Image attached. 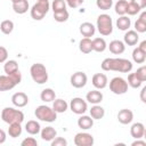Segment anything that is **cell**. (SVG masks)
<instances>
[{
    "instance_id": "cell-52",
    "label": "cell",
    "mask_w": 146,
    "mask_h": 146,
    "mask_svg": "<svg viewBox=\"0 0 146 146\" xmlns=\"http://www.w3.org/2000/svg\"><path fill=\"white\" fill-rule=\"evenodd\" d=\"M36 1H42V0H36ZM47 1H49V0H47Z\"/></svg>"
},
{
    "instance_id": "cell-41",
    "label": "cell",
    "mask_w": 146,
    "mask_h": 146,
    "mask_svg": "<svg viewBox=\"0 0 146 146\" xmlns=\"http://www.w3.org/2000/svg\"><path fill=\"white\" fill-rule=\"evenodd\" d=\"M135 74L137 75V78H138L141 82H145V81H146V66L143 65V66H140L139 68H137V71L135 72Z\"/></svg>"
},
{
    "instance_id": "cell-45",
    "label": "cell",
    "mask_w": 146,
    "mask_h": 146,
    "mask_svg": "<svg viewBox=\"0 0 146 146\" xmlns=\"http://www.w3.org/2000/svg\"><path fill=\"white\" fill-rule=\"evenodd\" d=\"M7 59H8V50L5 47L0 46V63H5Z\"/></svg>"
},
{
    "instance_id": "cell-14",
    "label": "cell",
    "mask_w": 146,
    "mask_h": 146,
    "mask_svg": "<svg viewBox=\"0 0 146 146\" xmlns=\"http://www.w3.org/2000/svg\"><path fill=\"white\" fill-rule=\"evenodd\" d=\"M116 117L121 124H130L133 120V112L129 108H122L119 111Z\"/></svg>"
},
{
    "instance_id": "cell-39",
    "label": "cell",
    "mask_w": 146,
    "mask_h": 146,
    "mask_svg": "<svg viewBox=\"0 0 146 146\" xmlns=\"http://www.w3.org/2000/svg\"><path fill=\"white\" fill-rule=\"evenodd\" d=\"M141 9L137 6V5H135L133 2H128V5H127V9H125V14H128L129 16H133V15H137L139 11H140Z\"/></svg>"
},
{
    "instance_id": "cell-26",
    "label": "cell",
    "mask_w": 146,
    "mask_h": 146,
    "mask_svg": "<svg viewBox=\"0 0 146 146\" xmlns=\"http://www.w3.org/2000/svg\"><path fill=\"white\" fill-rule=\"evenodd\" d=\"M29 9H30V5H29V1L27 0H21L18 2L13 3V10L16 14H18V15L25 14Z\"/></svg>"
},
{
    "instance_id": "cell-15",
    "label": "cell",
    "mask_w": 146,
    "mask_h": 146,
    "mask_svg": "<svg viewBox=\"0 0 146 146\" xmlns=\"http://www.w3.org/2000/svg\"><path fill=\"white\" fill-rule=\"evenodd\" d=\"M79 31H80V33H81L82 36H84V38H91L96 33V26L92 23H90V22H83L82 24H80Z\"/></svg>"
},
{
    "instance_id": "cell-27",
    "label": "cell",
    "mask_w": 146,
    "mask_h": 146,
    "mask_svg": "<svg viewBox=\"0 0 146 146\" xmlns=\"http://www.w3.org/2000/svg\"><path fill=\"white\" fill-rule=\"evenodd\" d=\"M135 31L137 33H145L146 32V11H143L139 18L135 23Z\"/></svg>"
},
{
    "instance_id": "cell-6",
    "label": "cell",
    "mask_w": 146,
    "mask_h": 146,
    "mask_svg": "<svg viewBox=\"0 0 146 146\" xmlns=\"http://www.w3.org/2000/svg\"><path fill=\"white\" fill-rule=\"evenodd\" d=\"M34 115L38 120L42 122L51 123L57 120V113L52 110V107L47 105H39L34 111Z\"/></svg>"
},
{
    "instance_id": "cell-4",
    "label": "cell",
    "mask_w": 146,
    "mask_h": 146,
    "mask_svg": "<svg viewBox=\"0 0 146 146\" xmlns=\"http://www.w3.org/2000/svg\"><path fill=\"white\" fill-rule=\"evenodd\" d=\"M1 120L5 123H14V122H18L22 123L24 121V113L21 110H16L14 107H5L1 111Z\"/></svg>"
},
{
    "instance_id": "cell-38",
    "label": "cell",
    "mask_w": 146,
    "mask_h": 146,
    "mask_svg": "<svg viewBox=\"0 0 146 146\" xmlns=\"http://www.w3.org/2000/svg\"><path fill=\"white\" fill-rule=\"evenodd\" d=\"M50 7H51V9H52L54 13L60 11V10L66 9V2H65V0H54L51 2Z\"/></svg>"
},
{
    "instance_id": "cell-48",
    "label": "cell",
    "mask_w": 146,
    "mask_h": 146,
    "mask_svg": "<svg viewBox=\"0 0 146 146\" xmlns=\"http://www.w3.org/2000/svg\"><path fill=\"white\" fill-rule=\"evenodd\" d=\"M7 139V133L5 132V130L0 129V144H3Z\"/></svg>"
},
{
    "instance_id": "cell-46",
    "label": "cell",
    "mask_w": 146,
    "mask_h": 146,
    "mask_svg": "<svg viewBox=\"0 0 146 146\" xmlns=\"http://www.w3.org/2000/svg\"><path fill=\"white\" fill-rule=\"evenodd\" d=\"M131 2H133L135 5H137L140 9H144L146 7V0H130Z\"/></svg>"
},
{
    "instance_id": "cell-50",
    "label": "cell",
    "mask_w": 146,
    "mask_h": 146,
    "mask_svg": "<svg viewBox=\"0 0 146 146\" xmlns=\"http://www.w3.org/2000/svg\"><path fill=\"white\" fill-rule=\"evenodd\" d=\"M145 92H146V87H143V89H141V91H140V100H141L143 103H146Z\"/></svg>"
},
{
    "instance_id": "cell-7",
    "label": "cell",
    "mask_w": 146,
    "mask_h": 146,
    "mask_svg": "<svg viewBox=\"0 0 146 146\" xmlns=\"http://www.w3.org/2000/svg\"><path fill=\"white\" fill-rule=\"evenodd\" d=\"M50 9V3L47 0L42 1H36L32 8L30 9V15L34 21H41L44 18V16L48 14Z\"/></svg>"
},
{
    "instance_id": "cell-32",
    "label": "cell",
    "mask_w": 146,
    "mask_h": 146,
    "mask_svg": "<svg viewBox=\"0 0 146 146\" xmlns=\"http://www.w3.org/2000/svg\"><path fill=\"white\" fill-rule=\"evenodd\" d=\"M40 98L44 103H50V102H52L56 98V94H55V91L51 88H46V89H43L41 91Z\"/></svg>"
},
{
    "instance_id": "cell-23",
    "label": "cell",
    "mask_w": 146,
    "mask_h": 146,
    "mask_svg": "<svg viewBox=\"0 0 146 146\" xmlns=\"http://www.w3.org/2000/svg\"><path fill=\"white\" fill-rule=\"evenodd\" d=\"M115 25L120 31H128L131 26V19L125 15L119 16V18L115 22Z\"/></svg>"
},
{
    "instance_id": "cell-43",
    "label": "cell",
    "mask_w": 146,
    "mask_h": 146,
    "mask_svg": "<svg viewBox=\"0 0 146 146\" xmlns=\"http://www.w3.org/2000/svg\"><path fill=\"white\" fill-rule=\"evenodd\" d=\"M21 145L22 146H38V141L33 137H26V138H24L22 140Z\"/></svg>"
},
{
    "instance_id": "cell-9",
    "label": "cell",
    "mask_w": 146,
    "mask_h": 146,
    "mask_svg": "<svg viewBox=\"0 0 146 146\" xmlns=\"http://www.w3.org/2000/svg\"><path fill=\"white\" fill-rule=\"evenodd\" d=\"M68 107H70V110L74 114L81 115V114H84L87 112V110H88V103H87V100H84L81 97H74V98L71 99V102L68 104Z\"/></svg>"
},
{
    "instance_id": "cell-34",
    "label": "cell",
    "mask_w": 146,
    "mask_h": 146,
    "mask_svg": "<svg viewBox=\"0 0 146 146\" xmlns=\"http://www.w3.org/2000/svg\"><path fill=\"white\" fill-rule=\"evenodd\" d=\"M0 31L3 34H10L14 31V22L10 19H5L0 23Z\"/></svg>"
},
{
    "instance_id": "cell-35",
    "label": "cell",
    "mask_w": 146,
    "mask_h": 146,
    "mask_svg": "<svg viewBox=\"0 0 146 146\" xmlns=\"http://www.w3.org/2000/svg\"><path fill=\"white\" fill-rule=\"evenodd\" d=\"M70 17V14L67 11V9H64V10H60V11H56L54 13V19L58 23H64Z\"/></svg>"
},
{
    "instance_id": "cell-51",
    "label": "cell",
    "mask_w": 146,
    "mask_h": 146,
    "mask_svg": "<svg viewBox=\"0 0 146 146\" xmlns=\"http://www.w3.org/2000/svg\"><path fill=\"white\" fill-rule=\"evenodd\" d=\"M11 1V3H15V2H18V1H21V0H10Z\"/></svg>"
},
{
    "instance_id": "cell-30",
    "label": "cell",
    "mask_w": 146,
    "mask_h": 146,
    "mask_svg": "<svg viewBox=\"0 0 146 146\" xmlns=\"http://www.w3.org/2000/svg\"><path fill=\"white\" fill-rule=\"evenodd\" d=\"M22 131H23L22 123L14 122V123H10L9 124V128H8V135H9V137L17 138V137H19L22 135Z\"/></svg>"
},
{
    "instance_id": "cell-17",
    "label": "cell",
    "mask_w": 146,
    "mask_h": 146,
    "mask_svg": "<svg viewBox=\"0 0 146 146\" xmlns=\"http://www.w3.org/2000/svg\"><path fill=\"white\" fill-rule=\"evenodd\" d=\"M103 94L102 91H99L98 89H95V90H91V91H88L87 95H86V100L87 103H90L92 105H96V104H100L103 102Z\"/></svg>"
},
{
    "instance_id": "cell-5",
    "label": "cell",
    "mask_w": 146,
    "mask_h": 146,
    "mask_svg": "<svg viewBox=\"0 0 146 146\" xmlns=\"http://www.w3.org/2000/svg\"><path fill=\"white\" fill-rule=\"evenodd\" d=\"M96 27H97L98 32L100 33V35H103V36H107V35L112 34V32H113L112 17L108 14H100L97 17Z\"/></svg>"
},
{
    "instance_id": "cell-28",
    "label": "cell",
    "mask_w": 146,
    "mask_h": 146,
    "mask_svg": "<svg viewBox=\"0 0 146 146\" xmlns=\"http://www.w3.org/2000/svg\"><path fill=\"white\" fill-rule=\"evenodd\" d=\"M89 113H90V116L94 120H102L104 117V115H105V110L100 105L96 104V105L91 106V108L89 110Z\"/></svg>"
},
{
    "instance_id": "cell-16",
    "label": "cell",
    "mask_w": 146,
    "mask_h": 146,
    "mask_svg": "<svg viewBox=\"0 0 146 146\" xmlns=\"http://www.w3.org/2000/svg\"><path fill=\"white\" fill-rule=\"evenodd\" d=\"M130 135L135 139H141L145 136V125L141 122L132 123L130 127Z\"/></svg>"
},
{
    "instance_id": "cell-42",
    "label": "cell",
    "mask_w": 146,
    "mask_h": 146,
    "mask_svg": "<svg viewBox=\"0 0 146 146\" xmlns=\"http://www.w3.org/2000/svg\"><path fill=\"white\" fill-rule=\"evenodd\" d=\"M51 146H67V140L63 137H55L51 141H50Z\"/></svg>"
},
{
    "instance_id": "cell-24",
    "label": "cell",
    "mask_w": 146,
    "mask_h": 146,
    "mask_svg": "<svg viewBox=\"0 0 146 146\" xmlns=\"http://www.w3.org/2000/svg\"><path fill=\"white\" fill-rule=\"evenodd\" d=\"M68 108V104L62 99V98H55L52 100V110L58 114V113H65Z\"/></svg>"
},
{
    "instance_id": "cell-19",
    "label": "cell",
    "mask_w": 146,
    "mask_h": 146,
    "mask_svg": "<svg viewBox=\"0 0 146 146\" xmlns=\"http://www.w3.org/2000/svg\"><path fill=\"white\" fill-rule=\"evenodd\" d=\"M139 41V33H137L135 30H128L123 36V42L124 44L128 46H136L137 42Z\"/></svg>"
},
{
    "instance_id": "cell-13",
    "label": "cell",
    "mask_w": 146,
    "mask_h": 146,
    "mask_svg": "<svg viewBox=\"0 0 146 146\" xmlns=\"http://www.w3.org/2000/svg\"><path fill=\"white\" fill-rule=\"evenodd\" d=\"M91 83H92V86H94L96 89L100 90V89H104V88L107 87V84H108V79H107L106 74H104V73H96V74L92 75Z\"/></svg>"
},
{
    "instance_id": "cell-36",
    "label": "cell",
    "mask_w": 146,
    "mask_h": 146,
    "mask_svg": "<svg viewBox=\"0 0 146 146\" xmlns=\"http://www.w3.org/2000/svg\"><path fill=\"white\" fill-rule=\"evenodd\" d=\"M127 5H128V1H127V0H119V1H116L115 6H114L115 13H116V14H117L119 16L125 15V9H127Z\"/></svg>"
},
{
    "instance_id": "cell-2",
    "label": "cell",
    "mask_w": 146,
    "mask_h": 146,
    "mask_svg": "<svg viewBox=\"0 0 146 146\" xmlns=\"http://www.w3.org/2000/svg\"><path fill=\"white\" fill-rule=\"evenodd\" d=\"M22 81V73L17 71L14 74L0 75V91H8L14 89Z\"/></svg>"
},
{
    "instance_id": "cell-49",
    "label": "cell",
    "mask_w": 146,
    "mask_h": 146,
    "mask_svg": "<svg viewBox=\"0 0 146 146\" xmlns=\"http://www.w3.org/2000/svg\"><path fill=\"white\" fill-rule=\"evenodd\" d=\"M138 48L143 51V52H145L146 54V40H144V41H141L140 43H139V46H138Z\"/></svg>"
},
{
    "instance_id": "cell-40",
    "label": "cell",
    "mask_w": 146,
    "mask_h": 146,
    "mask_svg": "<svg viewBox=\"0 0 146 146\" xmlns=\"http://www.w3.org/2000/svg\"><path fill=\"white\" fill-rule=\"evenodd\" d=\"M96 6L102 10H108L113 6V0H96Z\"/></svg>"
},
{
    "instance_id": "cell-29",
    "label": "cell",
    "mask_w": 146,
    "mask_h": 146,
    "mask_svg": "<svg viewBox=\"0 0 146 146\" xmlns=\"http://www.w3.org/2000/svg\"><path fill=\"white\" fill-rule=\"evenodd\" d=\"M3 71H5V73L8 74V75L16 73L17 71H19V68H18V63H17L15 59H9V60L7 59V60L5 62V65H3Z\"/></svg>"
},
{
    "instance_id": "cell-8",
    "label": "cell",
    "mask_w": 146,
    "mask_h": 146,
    "mask_svg": "<svg viewBox=\"0 0 146 146\" xmlns=\"http://www.w3.org/2000/svg\"><path fill=\"white\" fill-rule=\"evenodd\" d=\"M128 82L121 76H114L110 81V90L114 95H124L128 91Z\"/></svg>"
},
{
    "instance_id": "cell-18",
    "label": "cell",
    "mask_w": 146,
    "mask_h": 146,
    "mask_svg": "<svg viewBox=\"0 0 146 146\" xmlns=\"http://www.w3.org/2000/svg\"><path fill=\"white\" fill-rule=\"evenodd\" d=\"M107 48L110 49V51L112 54H114V55H121L125 50V44L121 40H112L110 42V44L107 46Z\"/></svg>"
},
{
    "instance_id": "cell-21",
    "label": "cell",
    "mask_w": 146,
    "mask_h": 146,
    "mask_svg": "<svg viewBox=\"0 0 146 146\" xmlns=\"http://www.w3.org/2000/svg\"><path fill=\"white\" fill-rule=\"evenodd\" d=\"M40 136H41V139L44 140V141H51L56 136H57V131L55 128L52 127H46V128H42L40 130Z\"/></svg>"
},
{
    "instance_id": "cell-20",
    "label": "cell",
    "mask_w": 146,
    "mask_h": 146,
    "mask_svg": "<svg viewBox=\"0 0 146 146\" xmlns=\"http://www.w3.org/2000/svg\"><path fill=\"white\" fill-rule=\"evenodd\" d=\"M94 119L90 116V115H84V114H81L80 117L78 119V127L81 128L82 130H89L92 128L94 125Z\"/></svg>"
},
{
    "instance_id": "cell-10",
    "label": "cell",
    "mask_w": 146,
    "mask_h": 146,
    "mask_svg": "<svg viewBox=\"0 0 146 146\" xmlns=\"http://www.w3.org/2000/svg\"><path fill=\"white\" fill-rule=\"evenodd\" d=\"M74 145L75 146H92L95 143V139L92 135L88 132H78L74 136Z\"/></svg>"
},
{
    "instance_id": "cell-11",
    "label": "cell",
    "mask_w": 146,
    "mask_h": 146,
    "mask_svg": "<svg viewBox=\"0 0 146 146\" xmlns=\"http://www.w3.org/2000/svg\"><path fill=\"white\" fill-rule=\"evenodd\" d=\"M70 82H71V84H72L74 88L80 89V88H83V87L87 84V82H88V76H87V74H86L84 72L78 71V72H75V73H73V74L71 75Z\"/></svg>"
},
{
    "instance_id": "cell-3",
    "label": "cell",
    "mask_w": 146,
    "mask_h": 146,
    "mask_svg": "<svg viewBox=\"0 0 146 146\" xmlns=\"http://www.w3.org/2000/svg\"><path fill=\"white\" fill-rule=\"evenodd\" d=\"M30 74L32 80L38 84H43L48 81V71L41 63H34L30 67Z\"/></svg>"
},
{
    "instance_id": "cell-33",
    "label": "cell",
    "mask_w": 146,
    "mask_h": 146,
    "mask_svg": "<svg viewBox=\"0 0 146 146\" xmlns=\"http://www.w3.org/2000/svg\"><path fill=\"white\" fill-rule=\"evenodd\" d=\"M132 60L137 64H144L146 60V54L143 52L138 47L132 50Z\"/></svg>"
},
{
    "instance_id": "cell-22",
    "label": "cell",
    "mask_w": 146,
    "mask_h": 146,
    "mask_svg": "<svg viewBox=\"0 0 146 146\" xmlns=\"http://www.w3.org/2000/svg\"><path fill=\"white\" fill-rule=\"evenodd\" d=\"M91 46H92V51L96 52H103L107 48V43L104 38H95L91 40Z\"/></svg>"
},
{
    "instance_id": "cell-47",
    "label": "cell",
    "mask_w": 146,
    "mask_h": 146,
    "mask_svg": "<svg viewBox=\"0 0 146 146\" xmlns=\"http://www.w3.org/2000/svg\"><path fill=\"white\" fill-rule=\"evenodd\" d=\"M131 146H146V141L140 140V139H136L135 141L131 143Z\"/></svg>"
},
{
    "instance_id": "cell-37",
    "label": "cell",
    "mask_w": 146,
    "mask_h": 146,
    "mask_svg": "<svg viewBox=\"0 0 146 146\" xmlns=\"http://www.w3.org/2000/svg\"><path fill=\"white\" fill-rule=\"evenodd\" d=\"M127 82H128V86H130L131 88H135V89L139 88L143 84V82L137 78V75L135 73H130L128 75V81Z\"/></svg>"
},
{
    "instance_id": "cell-44",
    "label": "cell",
    "mask_w": 146,
    "mask_h": 146,
    "mask_svg": "<svg viewBox=\"0 0 146 146\" xmlns=\"http://www.w3.org/2000/svg\"><path fill=\"white\" fill-rule=\"evenodd\" d=\"M83 1H84V0H65L66 6H68V7L72 8V9L79 8V7L83 3Z\"/></svg>"
},
{
    "instance_id": "cell-1",
    "label": "cell",
    "mask_w": 146,
    "mask_h": 146,
    "mask_svg": "<svg viewBox=\"0 0 146 146\" xmlns=\"http://www.w3.org/2000/svg\"><path fill=\"white\" fill-rule=\"evenodd\" d=\"M100 67L103 71H115L120 73H129L132 70V63L125 58H105Z\"/></svg>"
},
{
    "instance_id": "cell-12",
    "label": "cell",
    "mask_w": 146,
    "mask_h": 146,
    "mask_svg": "<svg viewBox=\"0 0 146 146\" xmlns=\"http://www.w3.org/2000/svg\"><path fill=\"white\" fill-rule=\"evenodd\" d=\"M11 103L14 106L21 108V107H25L27 104H29V96L23 92V91H18V92H15L13 96H11Z\"/></svg>"
},
{
    "instance_id": "cell-25",
    "label": "cell",
    "mask_w": 146,
    "mask_h": 146,
    "mask_svg": "<svg viewBox=\"0 0 146 146\" xmlns=\"http://www.w3.org/2000/svg\"><path fill=\"white\" fill-rule=\"evenodd\" d=\"M25 130H26L27 133L34 136V135L40 133L41 125H40V123H39L38 121H35V120H30V121H27L26 124H25Z\"/></svg>"
},
{
    "instance_id": "cell-31",
    "label": "cell",
    "mask_w": 146,
    "mask_h": 146,
    "mask_svg": "<svg viewBox=\"0 0 146 146\" xmlns=\"http://www.w3.org/2000/svg\"><path fill=\"white\" fill-rule=\"evenodd\" d=\"M79 49L82 54H90L92 51L91 46V39L90 38H83L79 42Z\"/></svg>"
}]
</instances>
